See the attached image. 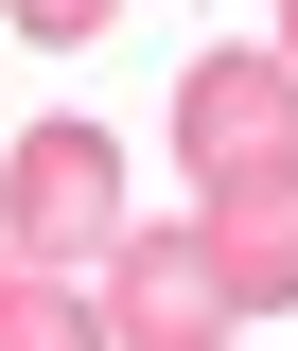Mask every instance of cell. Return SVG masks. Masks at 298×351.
Here are the masks:
<instances>
[{
    "mask_svg": "<svg viewBox=\"0 0 298 351\" xmlns=\"http://www.w3.org/2000/svg\"><path fill=\"white\" fill-rule=\"evenodd\" d=\"M123 228H140L123 211V141L71 123V106L18 123V158H0V263H18V281H71V263H105Z\"/></svg>",
    "mask_w": 298,
    "mask_h": 351,
    "instance_id": "obj_1",
    "label": "cell"
},
{
    "mask_svg": "<svg viewBox=\"0 0 298 351\" xmlns=\"http://www.w3.org/2000/svg\"><path fill=\"white\" fill-rule=\"evenodd\" d=\"M88 316H105V351H228L246 316H228V263L193 211H140L123 246L88 263Z\"/></svg>",
    "mask_w": 298,
    "mask_h": 351,
    "instance_id": "obj_2",
    "label": "cell"
},
{
    "mask_svg": "<svg viewBox=\"0 0 298 351\" xmlns=\"http://www.w3.org/2000/svg\"><path fill=\"white\" fill-rule=\"evenodd\" d=\"M263 158H298V71L281 53H193V71H175V176L228 193V176H263Z\"/></svg>",
    "mask_w": 298,
    "mask_h": 351,
    "instance_id": "obj_3",
    "label": "cell"
},
{
    "mask_svg": "<svg viewBox=\"0 0 298 351\" xmlns=\"http://www.w3.org/2000/svg\"><path fill=\"white\" fill-rule=\"evenodd\" d=\"M193 228H211V263H228V316H281V299H298V158L193 193Z\"/></svg>",
    "mask_w": 298,
    "mask_h": 351,
    "instance_id": "obj_4",
    "label": "cell"
},
{
    "mask_svg": "<svg viewBox=\"0 0 298 351\" xmlns=\"http://www.w3.org/2000/svg\"><path fill=\"white\" fill-rule=\"evenodd\" d=\"M0 351H105L88 281H18V263H0Z\"/></svg>",
    "mask_w": 298,
    "mask_h": 351,
    "instance_id": "obj_5",
    "label": "cell"
},
{
    "mask_svg": "<svg viewBox=\"0 0 298 351\" xmlns=\"http://www.w3.org/2000/svg\"><path fill=\"white\" fill-rule=\"evenodd\" d=\"M0 18H18V36H36V53H88V36H105V18H123V0H0Z\"/></svg>",
    "mask_w": 298,
    "mask_h": 351,
    "instance_id": "obj_6",
    "label": "cell"
},
{
    "mask_svg": "<svg viewBox=\"0 0 298 351\" xmlns=\"http://www.w3.org/2000/svg\"><path fill=\"white\" fill-rule=\"evenodd\" d=\"M263 53H281V71H298V0H281V36H263Z\"/></svg>",
    "mask_w": 298,
    "mask_h": 351,
    "instance_id": "obj_7",
    "label": "cell"
}]
</instances>
